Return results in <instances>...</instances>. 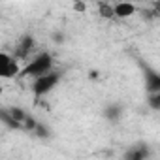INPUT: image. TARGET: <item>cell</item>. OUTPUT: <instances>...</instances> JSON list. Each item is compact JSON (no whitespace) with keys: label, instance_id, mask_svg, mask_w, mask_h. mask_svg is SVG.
I'll return each instance as SVG.
<instances>
[{"label":"cell","instance_id":"obj_1","mask_svg":"<svg viewBox=\"0 0 160 160\" xmlns=\"http://www.w3.org/2000/svg\"><path fill=\"white\" fill-rule=\"evenodd\" d=\"M55 70V58L51 53H38L36 57H32L21 70V77H40L47 72Z\"/></svg>","mask_w":160,"mask_h":160},{"label":"cell","instance_id":"obj_2","mask_svg":"<svg viewBox=\"0 0 160 160\" xmlns=\"http://www.w3.org/2000/svg\"><path fill=\"white\" fill-rule=\"evenodd\" d=\"M60 79H62V75H60V72H57V70H51V72H47V73L36 77L34 81H32V85H30V91H32L34 98L40 100V98L49 96V94L58 87Z\"/></svg>","mask_w":160,"mask_h":160},{"label":"cell","instance_id":"obj_3","mask_svg":"<svg viewBox=\"0 0 160 160\" xmlns=\"http://www.w3.org/2000/svg\"><path fill=\"white\" fill-rule=\"evenodd\" d=\"M139 66H141V75H143V87H145V92L151 94V92H160V72L149 64H145L143 60H139Z\"/></svg>","mask_w":160,"mask_h":160},{"label":"cell","instance_id":"obj_4","mask_svg":"<svg viewBox=\"0 0 160 160\" xmlns=\"http://www.w3.org/2000/svg\"><path fill=\"white\" fill-rule=\"evenodd\" d=\"M19 58L10 53H0V77L2 79H13L15 75H21Z\"/></svg>","mask_w":160,"mask_h":160},{"label":"cell","instance_id":"obj_5","mask_svg":"<svg viewBox=\"0 0 160 160\" xmlns=\"http://www.w3.org/2000/svg\"><path fill=\"white\" fill-rule=\"evenodd\" d=\"M124 160H145L151 156V149L147 143L143 141H138V143H132L126 151H124Z\"/></svg>","mask_w":160,"mask_h":160},{"label":"cell","instance_id":"obj_6","mask_svg":"<svg viewBox=\"0 0 160 160\" xmlns=\"http://www.w3.org/2000/svg\"><path fill=\"white\" fill-rule=\"evenodd\" d=\"M32 49H34V38L27 34V36H23V38L17 42V45H15V49H13V55H15L17 58H27Z\"/></svg>","mask_w":160,"mask_h":160},{"label":"cell","instance_id":"obj_7","mask_svg":"<svg viewBox=\"0 0 160 160\" xmlns=\"http://www.w3.org/2000/svg\"><path fill=\"white\" fill-rule=\"evenodd\" d=\"M113 10H115V17L126 19V17H132L138 8H136L134 2H130V0H119V2L113 6Z\"/></svg>","mask_w":160,"mask_h":160},{"label":"cell","instance_id":"obj_8","mask_svg":"<svg viewBox=\"0 0 160 160\" xmlns=\"http://www.w3.org/2000/svg\"><path fill=\"white\" fill-rule=\"evenodd\" d=\"M122 113H124V108H122V104H119V102H111V104H108V106L104 108V117H106L109 122H119V121L122 119Z\"/></svg>","mask_w":160,"mask_h":160},{"label":"cell","instance_id":"obj_9","mask_svg":"<svg viewBox=\"0 0 160 160\" xmlns=\"http://www.w3.org/2000/svg\"><path fill=\"white\" fill-rule=\"evenodd\" d=\"M147 106L154 111H160V92H151L147 94Z\"/></svg>","mask_w":160,"mask_h":160},{"label":"cell","instance_id":"obj_10","mask_svg":"<svg viewBox=\"0 0 160 160\" xmlns=\"http://www.w3.org/2000/svg\"><path fill=\"white\" fill-rule=\"evenodd\" d=\"M100 15H102V17H115V10H113L111 6H108V4H106V6L102 4V6H100Z\"/></svg>","mask_w":160,"mask_h":160}]
</instances>
